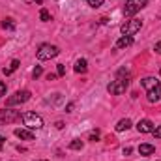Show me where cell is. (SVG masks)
Segmentation results:
<instances>
[{"label":"cell","instance_id":"cell-25","mask_svg":"<svg viewBox=\"0 0 161 161\" xmlns=\"http://www.w3.org/2000/svg\"><path fill=\"white\" fill-rule=\"evenodd\" d=\"M71 111H73V103H68L66 105V113H71Z\"/></svg>","mask_w":161,"mask_h":161},{"label":"cell","instance_id":"cell-14","mask_svg":"<svg viewBox=\"0 0 161 161\" xmlns=\"http://www.w3.org/2000/svg\"><path fill=\"white\" fill-rule=\"evenodd\" d=\"M86 69H88V62L84 58L75 62V73H86Z\"/></svg>","mask_w":161,"mask_h":161},{"label":"cell","instance_id":"cell-2","mask_svg":"<svg viewBox=\"0 0 161 161\" xmlns=\"http://www.w3.org/2000/svg\"><path fill=\"white\" fill-rule=\"evenodd\" d=\"M146 6H148V0H127L125 6H124V15L131 17V15H135L137 11H141Z\"/></svg>","mask_w":161,"mask_h":161},{"label":"cell","instance_id":"cell-12","mask_svg":"<svg viewBox=\"0 0 161 161\" xmlns=\"http://www.w3.org/2000/svg\"><path fill=\"white\" fill-rule=\"evenodd\" d=\"M131 43H133V36H122L120 40L116 41L114 47H116V49H125V47H129Z\"/></svg>","mask_w":161,"mask_h":161},{"label":"cell","instance_id":"cell-13","mask_svg":"<svg viewBox=\"0 0 161 161\" xmlns=\"http://www.w3.org/2000/svg\"><path fill=\"white\" fill-rule=\"evenodd\" d=\"M156 152V146L154 144H141L139 146V154L141 156H152Z\"/></svg>","mask_w":161,"mask_h":161},{"label":"cell","instance_id":"cell-29","mask_svg":"<svg viewBox=\"0 0 161 161\" xmlns=\"http://www.w3.org/2000/svg\"><path fill=\"white\" fill-rule=\"evenodd\" d=\"M4 141H6V139H4V137L0 135V150H2V146H4Z\"/></svg>","mask_w":161,"mask_h":161},{"label":"cell","instance_id":"cell-11","mask_svg":"<svg viewBox=\"0 0 161 161\" xmlns=\"http://www.w3.org/2000/svg\"><path fill=\"white\" fill-rule=\"evenodd\" d=\"M137 129H139V133H152L154 131V124L150 120H141L137 124Z\"/></svg>","mask_w":161,"mask_h":161},{"label":"cell","instance_id":"cell-26","mask_svg":"<svg viewBox=\"0 0 161 161\" xmlns=\"http://www.w3.org/2000/svg\"><path fill=\"white\" fill-rule=\"evenodd\" d=\"M156 53H158V54H161V41H158V43H156Z\"/></svg>","mask_w":161,"mask_h":161},{"label":"cell","instance_id":"cell-3","mask_svg":"<svg viewBox=\"0 0 161 161\" xmlns=\"http://www.w3.org/2000/svg\"><path fill=\"white\" fill-rule=\"evenodd\" d=\"M141 28H142V21H141V19H129V21H125L120 26V32L124 36H133V34H137Z\"/></svg>","mask_w":161,"mask_h":161},{"label":"cell","instance_id":"cell-4","mask_svg":"<svg viewBox=\"0 0 161 161\" xmlns=\"http://www.w3.org/2000/svg\"><path fill=\"white\" fill-rule=\"evenodd\" d=\"M21 118H23L25 125L28 129H41L43 127V118H41L40 114H36V113H25Z\"/></svg>","mask_w":161,"mask_h":161},{"label":"cell","instance_id":"cell-9","mask_svg":"<svg viewBox=\"0 0 161 161\" xmlns=\"http://www.w3.org/2000/svg\"><path fill=\"white\" fill-rule=\"evenodd\" d=\"M146 97H148L150 103H158L161 99V84L156 86V88H152V90H148V96H146Z\"/></svg>","mask_w":161,"mask_h":161},{"label":"cell","instance_id":"cell-19","mask_svg":"<svg viewBox=\"0 0 161 161\" xmlns=\"http://www.w3.org/2000/svg\"><path fill=\"white\" fill-rule=\"evenodd\" d=\"M40 19H41V21H45V23H47V21H51V13H49L47 9H41V11H40Z\"/></svg>","mask_w":161,"mask_h":161},{"label":"cell","instance_id":"cell-10","mask_svg":"<svg viewBox=\"0 0 161 161\" xmlns=\"http://www.w3.org/2000/svg\"><path fill=\"white\" fill-rule=\"evenodd\" d=\"M141 84H142V88L152 90V88L159 86V79H158V77H144V79L141 80Z\"/></svg>","mask_w":161,"mask_h":161},{"label":"cell","instance_id":"cell-6","mask_svg":"<svg viewBox=\"0 0 161 161\" xmlns=\"http://www.w3.org/2000/svg\"><path fill=\"white\" fill-rule=\"evenodd\" d=\"M30 99V92L28 90H17L11 97H8V107H13V105H21V103H26Z\"/></svg>","mask_w":161,"mask_h":161},{"label":"cell","instance_id":"cell-8","mask_svg":"<svg viewBox=\"0 0 161 161\" xmlns=\"http://www.w3.org/2000/svg\"><path fill=\"white\" fill-rule=\"evenodd\" d=\"M15 137H19V139H23V141H34V133L26 127V129H21V127H17L15 129Z\"/></svg>","mask_w":161,"mask_h":161},{"label":"cell","instance_id":"cell-18","mask_svg":"<svg viewBox=\"0 0 161 161\" xmlns=\"http://www.w3.org/2000/svg\"><path fill=\"white\" fill-rule=\"evenodd\" d=\"M80 148H82V141L80 139H73L69 142V150H80Z\"/></svg>","mask_w":161,"mask_h":161},{"label":"cell","instance_id":"cell-27","mask_svg":"<svg viewBox=\"0 0 161 161\" xmlns=\"http://www.w3.org/2000/svg\"><path fill=\"white\" fill-rule=\"evenodd\" d=\"M47 79H49V80H54V79H56V75H54V73H49V75H47Z\"/></svg>","mask_w":161,"mask_h":161},{"label":"cell","instance_id":"cell-21","mask_svg":"<svg viewBox=\"0 0 161 161\" xmlns=\"http://www.w3.org/2000/svg\"><path fill=\"white\" fill-rule=\"evenodd\" d=\"M41 73H43L41 66H36V68H34V71H32V77H34V79H38V77H41Z\"/></svg>","mask_w":161,"mask_h":161},{"label":"cell","instance_id":"cell-16","mask_svg":"<svg viewBox=\"0 0 161 161\" xmlns=\"http://www.w3.org/2000/svg\"><path fill=\"white\" fill-rule=\"evenodd\" d=\"M19 66H21V62H19V60H11L9 68H6V69H4V73H6V75H11V73H13V71H15Z\"/></svg>","mask_w":161,"mask_h":161},{"label":"cell","instance_id":"cell-15","mask_svg":"<svg viewBox=\"0 0 161 161\" xmlns=\"http://www.w3.org/2000/svg\"><path fill=\"white\" fill-rule=\"evenodd\" d=\"M131 127V120L129 118H124L116 124V131H125V129H129Z\"/></svg>","mask_w":161,"mask_h":161},{"label":"cell","instance_id":"cell-28","mask_svg":"<svg viewBox=\"0 0 161 161\" xmlns=\"http://www.w3.org/2000/svg\"><path fill=\"white\" fill-rule=\"evenodd\" d=\"M131 154V148H124V156H129Z\"/></svg>","mask_w":161,"mask_h":161},{"label":"cell","instance_id":"cell-24","mask_svg":"<svg viewBox=\"0 0 161 161\" xmlns=\"http://www.w3.org/2000/svg\"><path fill=\"white\" fill-rule=\"evenodd\" d=\"M4 94H6V84H4V82L0 80V97H2Z\"/></svg>","mask_w":161,"mask_h":161},{"label":"cell","instance_id":"cell-30","mask_svg":"<svg viewBox=\"0 0 161 161\" xmlns=\"http://www.w3.org/2000/svg\"><path fill=\"white\" fill-rule=\"evenodd\" d=\"M36 2H40V4H41V0H36Z\"/></svg>","mask_w":161,"mask_h":161},{"label":"cell","instance_id":"cell-23","mask_svg":"<svg viewBox=\"0 0 161 161\" xmlns=\"http://www.w3.org/2000/svg\"><path fill=\"white\" fill-rule=\"evenodd\" d=\"M158 139H161V125H158V127H154V131H152Z\"/></svg>","mask_w":161,"mask_h":161},{"label":"cell","instance_id":"cell-7","mask_svg":"<svg viewBox=\"0 0 161 161\" xmlns=\"http://www.w3.org/2000/svg\"><path fill=\"white\" fill-rule=\"evenodd\" d=\"M21 118V114L17 113V111H9V109H4V111H0V122H6V124H9V122H15Z\"/></svg>","mask_w":161,"mask_h":161},{"label":"cell","instance_id":"cell-5","mask_svg":"<svg viewBox=\"0 0 161 161\" xmlns=\"http://www.w3.org/2000/svg\"><path fill=\"white\" fill-rule=\"evenodd\" d=\"M127 86H129V79H122V77H118L116 80H111V82H109L107 90H109L113 96H120V94H124V92L127 90Z\"/></svg>","mask_w":161,"mask_h":161},{"label":"cell","instance_id":"cell-17","mask_svg":"<svg viewBox=\"0 0 161 161\" xmlns=\"http://www.w3.org/2000/svg\"><path fill=\"white\" fill-rule=\"evenodd\" d=\"M2 28H4V30H13V28H15L13 19H4V21H2Z\"/></svg>","mask_w":161,"mask_h":161},{"label":"cell","instance_id":"cell-1","mask_svg":"<svg viewBox=\"0 0 161 161\" xmlns=\"http://www.w3.org/2000/svg\"><path fill=\"white\" fill-rule=\"evenodd\" d=\"M58 53H60V49H58L56 45L43 43V45H40V49H38L36 56H38V60H51V58L58 56Z\"/></svg>","mask_w":161,"mask_h":161},{"label":"cell","instance_id":"cell-22","mask_svg":"<svg viewBox=\"0 0 161 161\" xmlns=\"http://www.w3.org/2000/svg\"><path fill=\"white\" fill-rule=\"evenodd\" d=\"M56 71H58L56 75H60V77H62V75L66 73V66H64V64H58V69H56Z\"/></svg>","mask_w":161,"mask_h":161},{"label":"cell","instance_id":"cell-20","mask_svg":"<svg viewBox=\"0 0 161 161\" xmlns=\"http://www.w3.org/2000/svg\"><path fill=\"white\" fill-rule=\"evenodd\" d=\"M86 4L90 8H99V6H103V0H86Z\"/></svg>","mask_w":161,"mask_h":161}]
</instances>
